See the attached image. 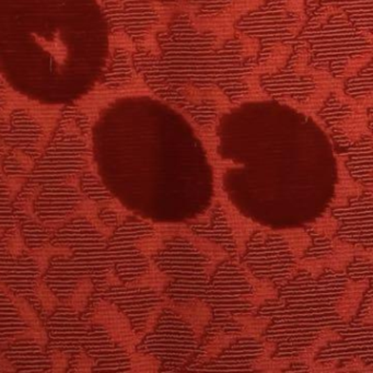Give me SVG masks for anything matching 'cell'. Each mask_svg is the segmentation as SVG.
<instances>
[{
  "mask_svg": "<svg viewBox=\"0 0 373 373\" xmlns=\"http://www.w3.org/2000/svg\"><path fill=\"white\" fill-rule=\"evenodd\" d=\"M138 223L133 216L110 229L97 217L81 216L58 228L51 244L67 248L70 254L53 256L43 279L59 302L68 301L80 289L95 287V292H102L135 279L132 271L138 269L133 263L145 260L133 257L139 253L134 246L139 238L134 230Z\"/></svg>",
  "mask_w": 373,
  "mask_h": 373,
  "instance_id": "cell-1",
  "label": "cell"
},
{
  "mask_svg": "<svg viewBox=\"0 0 373 373\" xmlns=\"http://www.w3.org/2000/svg\"><path fill=\"white\" fill-rule=\"evenodd\" d=\"M43 325L47 349L70 359L85 355L93 371H131V355L141 340L131 321L112 302L91 296L80 311L61 302Z\"/></svg>",
  "mask_w": 373,
  "mask_h": 373,
  "instance_id": "cell-2",
  "label": "cell"
},
{
  "mask_svg": "<svg viewBox=\"0 0 373 373\" xmlns=\"http://www.w3.org/2000/svg\"><path fill=\"white\" fill-rule=\"evenodd\" d=\"M95 166L87 136L74 145L49 141L26 183L40 187L34 212L44 225L56 231L74 217L95 218L99 206L86 198L79 186L82 172Z\"/></svg>",
  "mask_w": 373,
  "mask_h": 373,
  "instance_id": "cell-3",
  "label": "cell"
},
{
  "mask_svg": "<svg viewBox=\"0 0 373 373\" xmlns=\"http://www.w3.org/2000/svg\"><path fill=\"white\" fill-rule=\"evenodd\" d=\"M56 254H70V251L51 243L39 250H28L17 255L0 251V285L33 307L49 260Z\"/></svg>",
  "mask_w": 373,
  "mask_h": 373,
  "instance_id": "cell-4",
  "label": "cell"
},
{
  "mask_svg": "<svg viewBox=\"0 0 373 373\" xmlns=\"http://www.w3.org/2000/svg\"><path fill=\"white\" fill-rule=\"evenodd\" d=\"M24 338L49 340L31 304L0 285V349Z\"/></svg>",
  "mask_w": 373,
  "mask_h": 373,
  "instance_id": "cell-5",
  "label": "cell"
},
{
  "mask_svg": "<svg viewBox=\"0 0 373 373\" xmlns=\"http://www.w3.org/2000/svg\"><path fill=\"white\" fill-rule=\"evenodd\" d=\"M49 340L24 338L0 349L13 372H66L70 358L47 349Z\"/></svg>",
  "mask_w": 373,
  "mask_h": 373,
  "instance_id": "cell-6",
  "label": "cell"
},
{
  "mask_svg": "<svg viewBox=\"0 0 373 373\" xmlns=\"http://www.w3.org/2000/svg\"><path fill=\"white\" fill-rule=\"evenodd\" d=\"M216 200L219 203L220 207L225 212V217L227 219L228 225L232 231L233 239L239 251L246 250V243L251 237L261 229V225L254 223L248 218L241 215L235 206L228 200L227 195L223 192L221 186L216 189Z\"/></svg>",
  "mask_w": 373,
  "mask_h": 373,
  "instance_id": "cell-7",
  "label": "cell"
},
{
  "mask_svg": "<svg viewBox=\"0 0 373 373\" xmlns=\"http://www.w3.org/2000/svg\"><path fill=\"white\" fill-rule=\"evenodd\" d=\"M170 309L173 310L185 322L189 323L198 340L204 336L206 326L212 321V313L209 305L198 299L191 300L189 302L169 301Z\"/></svg>",
  "mask_w": 373,
  "mask_h": 373,
  "instance_id": "cell-8",
  "label": "cell"
},
{
  "mask_svg": "<svg viewBox=\"0 0 373 373\" xmlns=\"http://www.w3.org/2000/svg\"><path fill=\"white\" fill-rule=\"evenodd\" d=\"M79 186L86 198L97 204L99 208L114 207L122 203L105 185L95 166L82 172L79 177Z\"/></svg>",
  "mask_w": 373,
  "mask_h": 373,
  "instance_id": "cell-9",
  "label": "cell"
},
{
  "mask_svg": "<svg viewBox=\"0 0 373 373\" xmlns=\"http://www.w3.org/2000/svg\"><path fill=\"white\" fill-rule=\"evenodd\" d=\"M24 185V182L8 179L0 171V232L18 227V220L13 215V202Z\"/></svg>",
  "mask_w": 373,
  "mask_h": 373,
  "instance_id": "cell-10",
  "label": "cell"
},
{
  "mask_svg": "<svg viewBox=\"0 0 373 373\" xmlns=\"http://www.w3.org/2000/svg\"><path fill=\"white\" fill-rule=\"evenodd\" d=\"M34 164L35 160L24 154V151L10 148L1 161V172L8 179L26 183L33 170Z\"/></svg>",
  "mask_w": 373,
  "mask_h": 373,
  "instance_id": "cell-11",
  "label": "cell"
},
{
  "mask_svg": "<svg viewBox=\"0 0 373 373\" xmlns=\"http://www.w3.org/2000/svg\"><path fill=\"white\" fill-rule=\"evenodd\" d=\"M334 91L333 86L330 85H315V89L309 97L303 101L294 100L292 97H281L280 102L289 105L290 108L294 109L298 112L302 113L304 116L315 118L317 113L324 106L327 99L330 97Z\"/></svg>",
  "mask_w": 373,
  "mask_h": 373,
  "instance_id": "cell-12",
  "label": "cell"
},
{
  "mask_svg": "<svg viewBox=\"0 0 373 373\" xmlns=\"http://www.w3.org/2000/svg\"><path fill=\"white\" fill-rule=\"evenodd\" d=\"M338 177H340V181L336 187V195L331 204L332 207L347 206L350 198L360 197L365 193V187L351 179L345 164L340 158L338 159Z\"/></svg>",
  "mask_w": 373,
  "mask_h": 373,
  "instance_id": "cell-13",
  "label": "cell"
},
{
  "mask_svg": "<svg viewBox=\"0 0 373 373\" xmlns=\"http://www.w3.org/2000/svg\"><path fill=\"white\" fill-rule=\"evenodd\" d=\"M292 53H294V47L292 45L283 43V42L273 44L269 56L262 64L257 65L252 70V74H257L260 77L263 74H276L281 68L286 66Z\"/></svg>",
  "mask_w": 373,
  "mask_h": 373,
  "instance_id": "cell-14",
  "label": "cell"
},
{
  "mask_svg": "<svg viewBox=\"0 0 373 373\" xmlns=\"http://www.w3.org/2000/svg\"><path fill=\"white\" fill-rule=\"evenodd\" d=\"M335 127L344 134L351 143H357L367 135L371 136L367 113L351 112L349 116L340 120Z\"/></svg>",
  "mask_w": 373,
  "mask_h": 373,
  "instance_id": "cell-15",
  "label": "cell"
},
{
  "mask_svg": "<svg viewBox=\"0 0 373 373\" xmlns=\"http://www.w3.org/2000/svg\"><path fill=\"white\" fill-rule=\"evenodd\" d=\"M172 277L158 269L154 263H150L148 269L141 273L138 277L128 283L134 287L148 289L150 292H162L171 284Z\"/></svg>",
  "mask_w": 373,
  "mask_h": 373,
  "instance_id": "cell-16",
  "label": "cell"
},
{
  "mask_svg": "<svg viewBox=\"0 0 373 373\" xmlns=\"http://www.w3.org/2000/svg\"><path fill=\"white\" fill-rule=\"evenodd\" d=\"M244 278L248 281V284L253 286L254 294L242 296L243 301L253 304L255 307H260V305H263L265 302L269 301V300L277 299L278 292H277V289L275 288L273 284H271V281L256 278L248 269L244 273Z\"/></svg>",
  "mask_w": 373,
  "mask_h": 373,
  "instance_id": "cell-17",
  "label": "cell"
},
{
  "mask_svg": "<svg viewBox=\"0 0 373 373\" xmlns=\"http://www.w3.org/2000/svg\"><path fill=\"white\" fill-rule=\"evenodd\" d=\"M340 340V335L338 332L333 330H325L321 332V334L312 342L311 346L304 350L303 353L299 356L292 358V361L296 363H303L305 365H311L315 361L317 354L321 351V349L326 347L330 342Z\"/></svg>",
  "mask_w": 373,
  "mask_h": 373,
  "instance_id": "cell-18",
  "label": "cell"
},
{
  "mask_svg": "<svg viewBox=\"0 0 373 373\" xmlns=\"http://www.w3.org/2000/svg\"><path fill=\"white\" fill-rule=\"evenodd\" d=\"M187 241L194 246L196 250L200 251V253L207 256L209 258V261L212 263L220 264L225 262V260L229 258V254L225 248L219 246L218 243L212 242V241L207 240V239L202 238L198 235H189L186 238Z\"/></svg>",
  "mask_w": 373,
  "mask_h": 373,
  "instance_id": "cell-19",
  "label": "cell"
},
{
  "mask_svg": "<svg viewBox=\"0 0 373 373\" xmlns=\"http://www.w3.org/2000/svg\"><path fill=\"white\" fill-rule=\"evenodd\" d=\"M168 29H169V26L160 24V22H157L154 26H151L147 30L146 33L141 36V39L136 43L137 49H141V51L147 53L149 56L154 57V59L161 58L162 49L159 45L157 35L159 33H161V32L166 31Z\"/></svg>",
  "mask_w": 373,
  "mask_h": 373,
  "instance_id": "cell-20",
  "label": "cell"
},
{
  "mask_svg": "<svg viewBox=\"0 0 373 373\" xmlns=\"http://www.w3.org/2000/svg\"><path fill=\"white\" fill-rule=\"evenodd\" d=\"M235 322L242 326L240 333H237L239 338H261L262 334L269 327V319L253 315L235 317Z\"/></svg>",
  "mask_w": 373,
  "mask_h": 373,
  "instance_id": "cell-21",
  "label": "cell"
},
{
  "mask_svg": "<svg viewBox=\"0 0 373 373\" xmlns=\"http://www.w3.org/2000/svg\"><path fill=\"white\" fill-rule=\"evenodd\" d=\"M243 84L246 86V93L235 101V106L248 102H260V101H269V93L262 88L260 76L251 72L242 79Z\"/></svg>",
  "mask_w": 373,
  "mask_h": 373,
  "instance_id": "cell-22",
  "label": "cell"
},
{
  "mask_svg": "<svg viewBox=\"0 0 373 373\" xmlns=\"http://www.w3.org/2000/svg\"><path fill=\"white\" fill-rule=\"evenodd\" d=\"M278 235L286 239L289 248L296 258H301L312 246L311 237L302 229H286L278 231Z\"/></svg>",
  "mask_w": 373,
  "mask_h": 373,
  "instance_id": "cell-23",
  "label": "cell"
},
{
  "mask_svg": "<svg viewBox=\"0 0 373 373\" xmlns=\"http://www.w3.org/2000/svg\"><path fill=\"white\" fill-rule=\"evenodd\" d=\"M363 299V292L345 290L335 303V310L344 321H349L355 317Z\"/></svg>",
  "mask_w": 373,
  "mask_h": 373,
  "instance_id": "cell-24",
  "label": "cell"
},
{
  "mask_svg": "<svg viewBox=\"0 0 373 373\" xmlns=\"http://www.w3.org/2000/svg\"><path fill=\"white\" fill-rule=\"evenodd\" d=\"M238 335L235 334H225V333H218V334L212 335V338H208L205 342V360H212L215 359L218 356L227 349L231 344L238 340Z\"/></svg>",
  "mask_w": 373,
  "mask_h": 373,
  "instance_id": "cell-25",
  "label": "cell"
},
{
  "mask_svg": "<svg viewBox=\"0 0 373 373\" xmlns=\"http://www.w3.org/2000/svg\"><path fill=\"white\" fill-rule=\"evenodd\" d=\"M134 246L143 257L151 258L166 250V242L154 235V231H151L148 235L136 239Z\"/></svg>",
  "mask_w": 373,
  "mask_h": 373,
  "instance_id": "cell-26",
  "label": "cell"
},
{
  "mask_svg": "<svg viewBox=\"0 0 373 373\" xmlns=\"http://www.w3.org/2000/svg\"><path fill=\"white\" fill-rule=\"evenodd\" d=\"M204 89L206 104L212 103V106L217 111L218 116H221L227 113H230L235 108V103L229 100V97L218 86H210V87L204 88Z\"/></svg>",
  "mask_w": 373,
  "mask_h": 373,
  "instance_id": "cell-27",
  "label": "cell"
},
{
  "mask_svg": "<svg viewBox=\"0 0 373 373\" xmlns=\"http://www.w3.org/2000/svg\"><path fill=\"white\" fill-rule=\"evenodd\" d=\"M161 363L154 356L136 350L131 355L132 372H156Z\"/></svg>",
  "mask_w": 373,
  "mask_h": 373,
  "instance_id": "cell-28",
  "label": "cell"
},
{
  "mask_svg": "<svg viewBox=\"0 0 373 373\" xmlns=\"http://www.w3.org/2000/svg\"><path fill=\"white\" fill-rule=\"evenodd\" d=\"M151 229L154 235H158L159 238H161L166 242L177 238L186 239L193 233L189 228L182 225H158L156 223V225H151Z\"/></svg>",
  "mask_w": 373,
  "mask_h": 373,
  "instance_id": "cell-29",
  "label": "cell"
},
{
  "mask_svg": "<svg viewBox=\"0 0 373 373\" xmlns=\"http://www.w3.org/2000/svg\"><path fill=\"white\" fill-rule=\"evenodd\" d=\"M338 228H340L338 220L330 215L319 218L311 225L312 230L325 239H332L338 232Z\"/></svg>",
  "mask_w": 373,
  "mask_h": 373,
  "instance_id": "cell-30",
  "label": "cell"
},
{
  "mask_svg": "<svg viewBox=\"0 0 373 373\" xmlns=\"http://www.w3.org/2000/svg\"><path fill=\"white\" fill-rule=\"evenodd\" d=\"M292 358L290 359H275V358L260 357L254 363V370L262 371V372H281L286 370L289 365H292Z\"/></svg>",
  "mask_w": 373,
  "mask_h": 373,
  "instance_id": "cell-31",
  "label": "cell"
},
{
  "mask_svg": "<svg viewBox=\"0 0 373 373\" xmlns=\"http://www.w3.org/2000/svg\"><path fill=\"white\" fill-rule=\"evenodd\" d=\"M372 59V54L368 53V54L359 55V56L350 57L347 59L344 70L340 72L338 78L344 80L349 79V78L354 77L358 72L363 70V67L367 66Z\"/></svg>",
  "mask_w": 373,
  "mask_h": 373,
  "instance_id": "cell-32",
  "label": "cell"
},
{
  "mask_svg": "<svg viewBox=\"0 0 373 373\" xmlns=\"http://www.w3.org/2000/svg\"><path fill=\"white\" fill-rule=\"evenodd\" d=\"M354 258L355 256L353 254L342 253V252L333 251L332 254L325 256V266L331 271L342 273L347 269L348 266L354 261Z\"/></svg>",
  "mask_w": 373,
  "mask_h": 373,
  "instance_id": "cell-33",
  "label": "cell"
},
{
  "mask_svg": "<svg viewBox=\"0 0 373 373\" xmlns=\"http://www.w3.org/2000/svg\"><path fill=\"white\" fill-rule=\"evenodd\" d=\"M296 266L300 271H305L311 273V276L315 278L321 276L326 269L324 257L311 258L302 256L301 258H298Z\"/></svg>",
  "mask_w": 373,
  "mask_h": 373,
  "instance_id": "cell-34",
  "label": "cell"
},
{
  "mask_svg": "<svg viewBox=\"0 0 373 373\" xmlns=\"http://www.w3.org/2000/svg\"><path fill=\"white\" fill-rule=\"evenodd\" d=\"M180 93L191 104L196 105V106L206 104L204 88L196 87L193 84H184L180 89Z\"/></svg>",
  "mask_w": 373,
  "mask_h": 373,
  "instance_id": "cell-35",
  "label": "cell"
},
{
  "mask_svg": "<svg viewBox=\"0 0 373 373\" xmlns=\"http://www.w3.org/2000/svg\"><path fill=\"white\" fill-rule=\"evenodd\" d=\"M310 58H311V53H310L308 47H302L299 51H296V57L294 59L292 64V70L294 74L298 77H305L310 65Z\"/></svg>",
  "mask_w": 373,
  "mask_h": 373,
  "instance_id": "cell-36",
  "label": "cell"
},
{
  "mask_svg": "<svg viewBox=\"0 0 373 373\" xmlns=\"http://www.w3.org/2000/svg\"><path fill=\"white\" fill-rule=\"evenodd\" d=\"M235 39H238L242 45L243 58H251L257 55L260 51V42L258 40L243 34L242 32H235Z\"/></svg>",
  "mask_w": 373,
  "mask_h": 373,
  "instance_id": "cell-37",
  "label": "cell"
},
{
  "mask_svg": "<svg viewBox=\"0 0 373 373\" xmlns=\"http://www.w3.org/2000/svg\"><path fill=\"white\" fill-rule=\"evenodd\" d=\"M111 45L112 47H120L125 51H131V53H135L137 51V47H136L135 42L124 32H116L111 36Z\"/></svg>",
  "mask_w": 373,
  "mask_h": 373,
  "instance_id": "cell-38",
  "label": "cell"
},
{
  "mask_svg": "<svg viewBox=\"0 0 373 373\" xmlns=\"http://www.w3.org/2000/svg\"><path fill=\"white\" fill-rule=\"evenodd\" d=\"M305 9V0H285L283 3V11L285 13H292L300 16L304 13Z\"/></svg>",
  "mask_w": 373,
  "mask_h": 373,
  "instance_id": "cell-39",
  "label": "cell"
},
{
  "mask_svg": "<svg viewBox=\"0 0 373 373\" xmlns=\"http://www.w3.org/2000/svg\"><path fill=\"white\" fill-rule=\"evenodd\" d=\"M368 365H365L361 359L356 358L353 360L348 361L345 365H342L340 368L336 369V371H342V372H367L370 371Z\"/></svg>",
  "mask_w": 373,
  "mask_h": 373,
  "instance_id": "cell-40",
  "label": "cell"
},
{
  "mask_svg": "<svg viewBox=\"0 0 373 373\" xmlns=\"http://www.w3.org/2000/svg\"><path fill=\"white\" fill-rule=\"evenodd\" d=\"M340 13H342V10H340L338 7H335V6H326L322 10L319 11L313 22L317 24V26H323V24H326L328 19L332 18L333 16L338 15Z\"/></svg>",
  "mask_w": 373,
  "mask_h": 373,
  "instance_id": "cell-41",
  "label": "cell"
},
{
  "mask_svg": "<svg viewBox=\"0 0 373 373\" xmlns=\"http://www.w3.org/2000/svg\"><path fill=\"white\" fill-rule=\"evenodd\" d=\"M308 20H309V18H308L307 15H305V13H302V15L298 16L296 22L289 26L288 31L292 33V35H298V34H300V32L303 30L304 26L307 24Z\"/></svg>",
  "mask_w": 373,
  "mask_h": 373,
  "instance_id": "cell-42",
  "label": "cell"
},
{
  "mask_svg": "<svg viewBox=\"0 0 373 373\" xmlns=\"http://www.w3.org/2000/svg\"><path fill=\"white\" fill-rule=\"evenodd\" d=\"M309 367L311 368V371H315V372H334V371H336V369H338L334 363H315V361H313Z\"/></svg>",
  "mask_w": 373,
  "mask_h": 373,
  "instance_id": "cell-43",
  "label": "cell"
},
{
  "mask_svg": "<svg viewBox=\"0 0 373 373\" xmlns=\"http://www.w3.org/2000/svg\"><path fill=\"white\" fill-rule=\"evenodd\" d=\"M276 349L277 345L275 342H265V344H264V350H265V351H264L263 356H261V357H271V356L275 354V351H276Z\"/></svg>",
  "mask_w": 373,
  "mask_h": 373,
  "instance_id": "cell-44",
  "label": "cell"
},
{
  "mask_svg": "<svg viewBox=\"0 0 373 373\" xmlns=\"http://www.w3.org/2000/svg\"><path fill=\"white\" fill-rule=\"evenodd\" d=\"M217 264L212 263V262H208L207 264H205L204 267H203V271H204L205 275L207 277H212L214 273H215L216 269H217Z\"/></svg>",
  "mask_w": 373,
  "mask_h": 373,
  "instance_id": "cell-45",
  "label": "cell"
},
{
  "mask_svg": "<svg viewBox=\"0 0 373 373\" xmlns=\"http://www.w3.org/2000/svg\"><path fill=\"white\" fill-rule=\"evenodd\" d=\"M3 232H0V235H1V233H3Z\"/></svg>",
  "mask_w": 373,
  "mask_h": 373,
  "instance_id": "cell-46",
  "label": "cell"
}]
</instances>
